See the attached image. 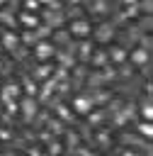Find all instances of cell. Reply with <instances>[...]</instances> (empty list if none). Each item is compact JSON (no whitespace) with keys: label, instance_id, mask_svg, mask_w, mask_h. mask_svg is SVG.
<instances>
[{"label":"cell","instance_id":"f546056e","mask_svg":"<svg viewBox=\"0 0 153 156\" xmlns=\"http://www.w3.org/2000/svg\"><path fill=\"white\" fill-rule=\"evenodd\" d=\"M53 2H56V0H39V5H41V7H49V5H53Z\"/></svg>","mask_w":153,"mask_h":156},{"label":"cell","instance_id":"8fae6325","mask_svg":"<svg viewBox=\"0 0 153 156\" xmlns=\"http://www.w3.org/2000/svg\"><path fill=\"white\" fill-rule=\"evenodd\" d=\"M51 39H53V46H58V49H66L68 44H70V34H68V29L66 27H61V29H53L51 32Z\"/></svg>","mask_w":153,"mask_h":156},{"label":"cell","instance_id":"52a82bcc","mask_svg":"<svg viewBox=\"0 0 153 156\" xmlns=\"http://www.w3.org/2000/svg\"><path fill=\"white\" fill-rule=\"evenodd\" d=\"M19 112L24 115V119H32L39 115V100L27 95V98H19Z\"/></svg>","mask_w":153,"mask_h":156},{"label":"cell","instance_id":"7402d4cb","mask_svg":"<svg viewBox=\"0 0 153 156\" xmlns=\"http://www.w3.org/2000/svg\"><path fill=\"white\" fill-rule=\"evenodd\" d=\"M56 112H58V115H61V117H58V119H61V122H70V119H73V112H70V110H68V107H66V105H61V102H58V105H56Z\"/></svg>","mask_w":153,"mask_h":156},{"label":"cell","instance_id":"277c9868","mask_svg":"<svg viewBox=\"0 0 153 156\" xmlns=\"http://www.w3.org/2000/svg\"><path fill=\"white\" fill-rule=\"evenodd\" d=\"M92 34H95V39H97L100 44H109L117 32H114V24H112V22H100V24L92 29Z\"/></svg>","mask_w":153,"mask_h":156},{"label":"cell","instance_id":"484cf974","mask_svg":"<svg viewBox=\"0 0 153 156\" xmlns=\"http://www.w3.org/2000/svg\"><path fill=\"white\" fill-rule=\"evenodd\" d=\"M61 151H63V144L56 141V139H51L49 141V154H61Z\"/></svg>","mask_w":153,"mask_h":156},{"label":"cell","instance_id":"9a60e30c","mask_svg":"<svg viewBox=\"0 0 153 156\" xmlns=\"http://www.w3.org/2000/svg\"><path fill=\"white\" fill-rule=\"evenodd\" d=\"M46 127H49V134L51 136H63V132H66V127H63V122L58 117H49L46 119Z\"/></svg>","mask_w":153,"mask_h":156},{"label":"cell","instance_id":"8992f818","mask_svg":"<svg viewBox=\"0 0 153 156\" xmlns=\"http://www.w3.org/2000/svg\"><path fill=\"white\" fill-rule=\"evenodd\" d=\"M39 12H29V10H19L17 12V24L22 29H36L39 27Z\"/></svg>","mask_w":153,"mask_h":156},{"label":"cell","instance_id":"d6a6232c","mask_svg":"<svg viewBox=\"0 0 153 156\" xmlns=\"http://www.w3.org/2000/svg\"><path fill=\"white\" fill-rule=\"evenodd\" d=\"M0 117H2V105H0Z\"/></svg>","mask_w":153,"mask_h":156},{"label":"cell","instance_id":"7c38bea8","mask_svg":"<svg viewBox=\"0 0 153 156\" xmlns=\"http://www.w3.org/2000/svg\"><path fill=\"white\" fill-rule=\"evenodd\" d=\"M107 58H109L112 66H121V63H126V49L124 46H112L107 51Z\"/></svg>","mask_w":153,"mask_h":156},{"label":"cell","instance_id":"836d02e7","mask_svg":"<svg viewBox=\"0 0 153 156\" xmlns=\"http://www.w3.org/2000/svg\"><path fill=\"white\" fill-rule=\"evenodd\" d=\"M0 156H10V154H0Z\"/></svg>","mask_w":153,"mask_h":156},{"label":"cell","instance_id":"4fadbf2b","mask_svg":"<svg viewBox=\"0 0 153 156\" xmlns=\"http://www.w3.org/2000/svg\"><path fill=\"white\" fill-rule=\"evenodd\" d=\"M90 63H92V68H95V71H100V68H104V66H109V58H107V51H102V49H97V51H92V54H90Z\"/></svg>","mask_w":153,"mask_h":156},{"label":"cell","instance_id":"44dd1931","mask_svg":"<svg viewBox=\"0 0 153 156\" xmlns=\"http://www.w3.org/2000/svg\"><path fill=\"white\" fill-rule=\"evenodd\" d=\"M90 100H92V105H104V102H109V93L107 90H95L92 95H90Z\"/></svg>","mask_w":153,"mask_h":156},{"label":"cell","instance_id":"4dcf8cb0","mask_svg":"<svg viewBox=\"0 0 153 156\" xmlns=\"http://www.w3.org/2000/svg\"><path fill=\"white\" fill-rule=\"evenodd\" d=\"M68 5H80V2H87V0H66Z\"/></svg>","mask_w":153,"mask_h":156},{"label":"cell","instance_id":"6da1fadb","mask_svg":"<svg viewBox=\"0 0 153 156\" xmlns=\"http://www.w3.org/2000/svg\"><path fill=\"white\" fill-rule=\"evenodd\" d=\"M66 29H68V34H70L73 39H85V37H90V34H92V24H90V20H87V17L70 20Z\"/></svg>","mask_w":153,"mask_h":156},{"label":"cell","instance_id":"2e32d148","mask_svg":"<svg viewBox=\"0 0 153 156\" xmlns=\"http://www.w3.org/2000/svg\"><path fill=\"white\" fill-rule=\"evenodd\" d=\"M92 139H95V144H97V146H102V149L112 146V136H109V132H107V129H102V127H97V129H95V136H92Z\"/></svg>","mask_w":153,"mask_h":156},{"label":"cell","instance_id":"3957f363","mask_svg":"<svg viewBox=\"0 0 153 156\" xmlns=\"http://www.w3.org/2000/svg\"><path fill=\"white\" fill-rule=\"evenodd\" d=\"M22 98V88L19 83H5L0 88V105H7V102H15Z\"/></svg>","mask_w":153,"mask_h":156},{"label":"cell","instance_id":"5bb4252c","mask_svg":"<svg viewBox=\"0 0 153 156\" xmlns=\"http://www.w3.org/2000/svg\"><path fill=\"white\" fill-rule=\"evenodd\" d=\"M104 117H107V112H104L102 107H97V110H90V112H87V124L97 129V127H102V124H104Z\"/></svg>","mask_w":153,"mask_h":156},{"label":"cell","instance_id":"1f68e13d","mask_svg":"<svg viewBox=\"0 0 153 156\" xmlns=\"http://www.w3.org/2000/svg\"><path fill=\"white\" fill-rule=\"evenodd\" d=\"M7 2H10V0H0V7H5V5H7Z\"/></svg>","mask_w":153,"mask_h":156},{"label":"cell","instance_id":"9c48e42d","mask_svg":"<svg viewBox=\"0 0 153 156\" xmlns=\"http://www.w3.org/2000/svg\"><path fill=\"white\" fill-rule=\"evenodd\" d=\"M92 107H95V105H92L90 95H75V98L70 100V110H73L75 115H87Z\"/></svg>","mask_w":153,"mask_h":156},{"label":"cell","instance_id":"603a6c76","mask_svg":"<svg viewBox=\"0 0 153 156\" xmlns=\"http://www.w3.org/2000/svg\"><path fill=\"white\" fill-rule=\"evenodd\" d=\"M90 2V10L95 12V15H102L104 10H107V0H87Z\"/></svg>","mask_w":153,"mask_h":156},{"label":"cell","instance_id":"e0dca14e","mask_svg":"<svg viewBox=\"0 0 153 156\" xmlns=\"http://www.w3.org/2000/svg\"><path fill=\"white\" fill-rule=\"evenodd\" d=\"M36 41H39V37H36V32H34V29H22V32H19V44L34 46Z\"/></svg>","mask_w":153,"mask_h":156},{"label":"cell","instance_id":"ac0fdd59","mask_svg":"<svg viewBox=\"0 0 153 156\" xmlns=\"http://www.w3.org/2000/svg\"><path fill=\"white\" fill-rule=\"evenodd\" d=\"M53 71H51V66H46V63H39L36 68H34V80L36 83H41V80H49V76H51Z\"/></svg>","mask_w":153,"mask_h":156},{"label":"cell","instance_id":"4316f807","mask_svg":"<svg viewBox=\"0 0 153 156\" xmlns=\"http://www.w3.org/2000/svg\"><path fill=\"white\" fill-rule=\"evenodd\" d=\"M73 154H75V156H97V151H92V149H87V146H78Z\"/></svg>","mask_w":153,"mask_h":156},{"label":"cell","instance_id":"ba28073f","mask_svg":"<svg viewBox=\"0 0 153 156\" xmlns=\"http://www.w3.org/2000/svg\"><path fill=\"white\" fill-rule=\"evenodd\" d=\"M0 46L7 51H15L19 46V32L17 29H0Z\"/></svg>","mask_w":153,"mask_h":156},{"label":"cell","instance_id":"e575fe53","mask_svg":"<svg viewBox=\"0 0 153 156\" xmlns=\"http://www.w3.org/2000/svg\"><path fill=\"white\" fill-rule=\"evenodd\" d=\"M0 54H2V46H0Z\"/></svg>","mask_w":153,"mask_h":156},{"label":"cell","instance_id":"30bf717a","mask_svg":"<svg viewBox=\"0 0 153 156\" xmlns=\"http://www.w3.org/2000/svg\"><path fill=\"white\" fill-rule=\"evenodd\" d=\"M17 12L10 7H0V29H17Z\"/></svg>","mask_w":153,"mask_h":156},{"label":"cell","instance_id":"ffe728a7","mask_svg":"<svg viewBox=\"0 0 153 156\" xmlns=\"http://www.w3.org/2000/svg\"><path fill=\"white\" fill-rule=\"evenodd\" d=\"M63 136H66V146H68V151H75V149L80 146V136H78L75 132H63Z\"/></svg>","mask_w":153,"mask_h":156},{"label":"cell","instance_id":"d6986e66","mask_svg":"<svg viewBox=\"0 0 153 156\" xmlns=\"http://www.w3.org/2000/svg\"><path fill=\"white\" fill-rule=\"evenodd\" d=\"M136 134L138 136H143L146 141L151 139V134H153V127H151V122L148 119H143V122H136Z\"/></svg>","mask_w":153,"mask_h":156},{"label":"cell","instance_id":"d4e9b609","mask_svg":"<svg viewBox=\"0 0 153 156\" xmlns=\"http://www.w3.org/2000/svg\"><path fill=\"white\" fill-rule=\"evenodd\" d=\"M22 10H29V12H39V10H41V5H39V0H22Z\"/></svg>","mask_w":153,"mask_h":156},{"label":"cell","instance_id":"cb8c5ba5","mask_svg":"<svg viewBox=\"0 0 153 156\" xmlns=\"http://www.w3.org/2000/svg\"><path fill=\"white\" fill-rule=\"evenodd\" d=\"M141 115H143V119H148V122H151V117H153V110H151V100H148V95H146V100H143V105H141Z\"/></svg>","mask_w":153,"mask_h":156},{"label":"cell","instance_id":"f1b7e54d","mask_svg":"<svg viewBox=\"0 0 153 156\" xmlns=\"http://www.w3.org/2000/svg\"><path fill=\"white\" fill-rule=\"evenodd\" d=\"M124 156H141V154H138V149H129V146H126V149H124Z\"/></svg>","mask_w":153,"mask_h":156},{"label":"cell","instance_id":"5b68a950","mask_svg":"<svg viewBox=\"0 0 153 156\" xmlns=\"http://www.w3.org/2000/svg\"><path fill=\"white\" fill-rule=\"evenodd\" d=\"M148 58H151V54H148V49H143V46H134L131 51H126V61H129L131 66H136V68L146 66Z\"/></svg>","mask_w":153,"mask_h":156},{"label":"cell","instance_id":"7a4b0ae2","mask_svg":"<svg viewBox=\"0 0 153 156\" xmlns=\"http://www.w3.org/2000/svg\"><path fill=\"white\" fill-rule=\"evenodd\" d=\"M32 51H34V58H39V63H46V61L56 54V46H53L51 41L41 39V41H36V44L32 46Z\"/></svg>","mask_w":153,"mask_h":156},{"label":"cell","instance_id":"83f0119b","mask_svg":"<svg viewBox=\"0 0 153 156\" xmlns=\"http://www.w3.org/2000/svg\"><path fill=\"white\" fill-rule=\"evenodd\" d=\"M12 139V132L7 127H0V141H10Z\"/></svg>","mask_w":153,"mask_h":156}]
</instances>
